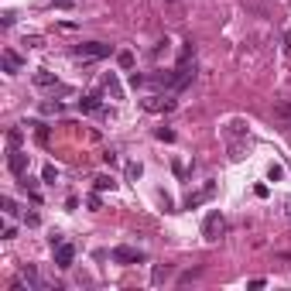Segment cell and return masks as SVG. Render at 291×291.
Here are the masks:
<instances>
[{
	"mask_svg": "<svg viewBox=\"0 0 291 291\" xmlns=\"http://www.w3.org/2000/svg\"><path fill=\"white\" fill-rule=\"evenodd\" d=\"M113 52V45H103V41H82L72 48V55L76 58H86V62H93V58H106Z\"/></svg>",
	"mask_w": 291,
	"mask_h": 291,
	"instance_id": "cell-1",
	"label": "cell"
},
{
	"mask_svg": "<svg viewBox=\"0 0 291 291\" xmlns=\"http://www.w3.org/2000/svg\"><path fill=\"white\" fill-rule=\"evenodd\" d=\"M223 233H226V216L219 213V209H213V213L202 219V236L206 240H219Z\"/></svg>",
	"mask_w": 291,
	"mask_h": 291,
	"instance_id": "cell-2",
	"label": "cell"
},
{
	"mask_svg": "<svg viewBox=\"0 0 291 291\" xmlns=\"http://www.w3.org/2000/svg\"><path fill=\"white\" fill-rule=\"evenodd\" d=\"M110 257H113V264H144V260H148V253H144V250L127 247V243L113 247V250H110Z\"/></svg>",
	"mask_w": 291,
	"mask_h": 291,
	"instance_id": "cell-3",
	"label": "cell"
},
{
	"mask_svg": "<svg viewBox=\"0 0 291 291\" xmlns=\"http://www.w3.org/2000/svg\"><path fill=\"white\" fill-rule=\"evenodd\" d=\"M140 106H144L148 113H172L178 103H175V93H165V96H148Z\"/></svg>",
	"mask_w": 291,
	"mask_h": 291,
	"instance_id": "cell-4",
	"label": "cell"
},
{
	"mask_svg": "<svg viewBox=\"0 0 291 291\" xmlns=\"http://www.w3.org/2000/svg\"><path fill=\"white\" fill-rule=\"evenodd\" d=\"M216 189H219L216 182H206L202 189H195V192H189V195H185V209H199L202 202H209V199L216 195Z\"/></svg>",
	"mask_w": 291,
	"mask_h": 291,
	"instance_id": "cell-5",
	"label": "cell"
},
{
	"mask_svg": "<svg viewBox=\"0 0 291 291\" xmlns=\"http://www.w3.org/2000/svg\"><path fill=\"white\" fill-rule=\"evenodd\" d=\"M35 86H41V89H52V93H62V96H69V93H72V89H65V86H62V82H58L52 72H45V69H41V72H35Z\"/></svg>",
	"mask_w": 291,
	"mask_h": 291,
	"instance_id": "cell-6",
	"label": "cell"
},
{
	"mask_svg": "<svg viewBox=\"0 0 291 291\" xmlns=\"http://www.w3.org/2000/svg\"><path fill=\"white\" fill-rule=\"evenodd\" d=\"M72 260H76V247L72 243H55V267H72Z\"/></svg>",
	"mask_w": 291,
	"mask_h": 291,
	"instance_id": "cell-7",
	"label": "cell"
},
{
	"mask_svg": "<svg viewBox=\"0 0 291 291\" xmlns=\"http://www.w3.org/2000/svg\"><path fill=\"white\" fill-rule=\"evenodd\" d=\"M0 65H4V72H11V76H14V72H21V69H24V58H21L14 48H4V55H0Z\"/></svg>",
	"mask_w": 291,
	"mask_h": 291,
	"instance_id": "cell-8",
	"label": "cell"
},
{
	"mask_svg": "<svg viewBox=\"0 0 291 291\" xmlns=\"http://www.w3.org/2000/svg\"><path fill=\"white\" fill-rule=\"evenodd\" d=\"M7 168H11V172L18 175V178H24V175H28V155H24V151H11V158H7Z\"/></svg>",
	"mask_w": 291,
	"mask_h": 291,
	"instance_id": "cell-9",
	"label": "cell"
},
{
	"mask_svg": "<svg viewBox=\"0 0 291 291\" xmlns=\"http://www.w3.org/2000/svg\"><path fill=\"white\" fill-rule=\"evenodd\" d=\"M79 110H82V113H99V110H103V103H99V96L93 93V96H82V99H79Z\"/></svg>",
	"mask_w": 291,
	"mask_h": 291,
	"instance_id": "cell-10",
	"label": "cell"
},
{
	"mask_svg": "<svg viewBox=\"0 0 291 291\" xmlns=\"http://www.w3.org/2000/svg\"><path fill=\"white\" fill-rule=\"evenodd\" d=\"M103 89L110 93V99H123V89H120V82L113 79V72H110V76H103Z\"/></svg>",
	"mask_w": 291,
	"mask_h": 291,
	"instance_id": "cell-11",
	"label": "cell"
},
{
	"mask_svg": "<svg viewBox=\"0 0 291 291\" xmlns=\"http://www.w3.org/2000/svg\"><path fill=\"white\" fill-rule=\"evenodd\" d=\"M21 140H24V130H21V127H11V130H7V148H11V151H18Z\"/></svg>",
	"mask_w": 291,
	"mask_h": 291,
	"instance_id": "cell-12",
	"label": "cell"
},
{
	"mask_svg": "<svg viewBox=\"0 0 291 291\" xmlns=\"http://www.w3.org/2000/svg\"><path fill=\"white\" fill-rule=\"evenodd\" d=\"M106 189H110V192H113V189H116L113 175H99V178H96V192H106Z\"/></svg>",
	"mask_w": 291,
	"mask_h": 291,
	"instance_id": "cell-13",
	"label": "cell"
},
{
	"mask_svg": "<svg viewBox=\"0 0 291 291\" xmlns=\"http://www.w3.org/2000/svg\"><path fill=\"white\" fill-rule=\"evenodd\" d=\"M28 127H35V140L38 144H48V127L45 123H28Z\"/></svg>",
	"mask_w": 291,
	"mask_h": 291,
	"instance_id": "cell-14",
	"label": "cell"
},
{
	"mask_svg": "<svg viewBox=\"0 0 291 291\" xmlns=\"http://www.w3.org/2000/svg\"><path fill=\"white\" fill-rule=\"evenodd\" d=\"M0 206H4V213H7V216H14V213H18V202H14L11 195H4V199H0Z\"/></svg>",
	"mask_w": 291,
	"mask_h": 291,
	"instance_id": "cell-15",
	"label": "cell"
},
{
	"mask_svg": "<svg viewBox=\"0 0 291 291\" xmlns=\"http://www.w3.org/2000/svg\"><path fill=\"white\" fill-rule=\"evenodd\" d=\"M155 137H158V140H168V144H172V140H175V130H172V127H158Z\"/></svg>",
	"mask_w": 291,
	"mask_h": 291,
	"instance_id": "cell-16",
	"label": "cell"
},
{
	"mask_svg": "<svg viewBox=\"0 0 291 291\" xmlns=\"http://www.w3.org/2000/svg\"><path fill=\"white\" fill-rule=\"evenodd\" d=\"M41 113H48V116L62 113V103H58V99H55V103H52V99H48V103H41Z\"/></svg>",
	"mask_w": 291,
	"mask_h": 291,
	"instance_id": "cell-17",
	"label": "cell"
},
{
	"mask_svg": "<svg viewBox=\"0 0 291 291\" xmlns=\"http://www.w3.org/2000/svg\"><path fill=\"white\" fill-rule=\"evenodd\" d=\"M41 178H45V182H58V168H55V165H45Z\"/></svg>",
	"mask_w": 291,
	"mask_h": 291,
	"instance_id": "cell-18",
	"label": "cell"
},
{
	"mask_svg": "<svg viewBox=\"0 0 291 291\" xmlns=\"http://www.w3.org/2000/svg\"><path fill=\"white\" fill-rule=\"evenodd\" d=\"M116 62H120L123 69H130V65H134V52H120V55H116Z\"/></svg>",
	"mask_w": 291,
	"mask_h": 291,
	"instance_id": "cell-19",
	"label": "cell"
},
{
	"mask_svg": "<svg viewBox=\"0 0 291 291\" xmlns=\"http://www.w3.org/2000/svg\"><path fill=\"white\" fill-rule=\"evenodd\" d=\"M243 130H247V123H243V120H233V123H230V130H226V134H230V137H236V134H243Z\"/></svg>",
	"mask_w": 291,
	"mask_h": 291,
	"instance_id": "cell-20",
	"label": "cell"
},
{
	"mask_svg": "<svg viewBox=\"0 0 291 291\" xmlns=\"http://www.w3.org/2000/svg\"><path fill=\"white\" fill-rule=\"evenodd\" d=\"M140 172H144V168H140L137 161H130V165H127V175H130V178H140Z\"/></svg>",
	"mask_w": 291,
	"mask_h": 291,
	"instance_id": "cell-21",
	"label": "cell"
},
{
	"mask_svg": "<svg viewBox=\"0 0 291 291\" xmlns=\"http://www.w3.org/2000/svg\"><path fill=\"white\" fill-rule=\"evenodd\" d=\"M267 175H271V182H277V178L284 175V168H281V165H271V168H267Z\"/></svg>",
	"mask_w": 291,
	"mask_h": 291,
	"instance_id": "cell-22",
	"label": "cell"
},
{
	"mask_svg": "<svg viewBox=\"0 0 291 291\" xmlns=\"http://www.w3.org/2000/svg\"><path fill=\"white\" fill-rule=\"evenodd\" d=\"M86 206H89V209H99V206H103V199H99V195L93 192V195H89V199H86Z\"/></svg>",
	"mask_w": 291,
	"mask_h": 291,
	"instance_id": "cell-23",
	"label": "cell"
},
{
	"mask_svg": "<svg viewBox=\"0 0 291 291\" xmlns=\"http://www.w3.org/2000/svg\"><path fill=\"white\" fill-rule=\"evenodd\" d=\"M103 161H106V165L113 168V165H116V161H120V158H116V151H103Z\"/></svg>",
	"mask_w": 291,
	"mask_h": 291,
	"instance_id": "cell-24",
	"label": "cell"
},
{
	"mask_svg": "<svg viewBox=\"0 0 291 291\" xmlns=\"http://www.w3.org/2000/svg\"><path fill=\"white\" fill-rule=\"evenodd\" d=\"M144 82H148V76H137V72H130V86H134V89H137V86H144Z\"/></svg>",
	"mask_w": 291,
	"mask_h": 291,
	"instance_id": "cell-25",
	"label": "cell"
},
{
	"mask_svg": "<svg viewBox=\"0 0 291 291\" xmlns=\"http://www.w3.org/2000/svg\"><path fill=\"white\" fill-rule=\"evenodd\" d=\"M161 277H165V267H155V274H151V281H155V284H161Z\"/></svg>",
	"mask_w": 291,
	"mask_h": 291,
	"instance_id": "cell-26",
	"label": "cell"
},
{
	"mask_svg": "<svg viewBox=\"0 0 291 291\" xmlns=\"http://www.w3.org/2000/svg\"><path fill=\"white\" fill-rule=\"evenodd\" d=\"M274 113H277V116H291V103H284V106H277Z\"/></svg>",
	"mask_w": 291,
	"mask_h": 291,
	"instance_id": "cell-27",
	"label": "cell"
},
{
	"mask_svg": "<svg viewBox=\"0 0 291 291\" xmlns=\"http://www.w3.org/2000/svg\"><path fill=\"white\" fill-rule=\"evenodd\" d=\"M284 206H288V216H291V199H288V202H284Z\"/></svg>",
	"mask_w": 291,
	"mask_h": 291,
	"instance_id": "cell-28",
	"label": "cell"
}]
</instances>
